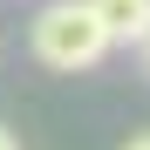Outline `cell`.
I'll list each match as a JSON object with an SVG mask.
<instances>
[{
    "mask_svg": "<svg viewBox=\"0 0 150 150\" xmlns=\"http://www.w3.org/2000/svg\"><path fill=\"white\" fill-rule=\"evenodd\" d=\"M28 48H34V62L41 68H55V75H82L109 55V28L96 21L89 0H48V7L34 14V28H28Z\"/></svg>",
    "mask_w": 150,
    "mask_h": 150,
    "instance_id": "6da1fadb",
    "label": "cell"
},
{
    "mask_svg": "<svg viewBox=\"0 0 150 150\" xmlns=\"http://www.w3.org/2000/svg\"><path fill=\"white\" fill-rule=\"evenodd\" d=\"M89 7H96V21H103V28H109V41L123 48V41H143L150 34V0H89Z\"/></svg>",
    "mask_w": 150,
    "mask_h": 150,
    "instance_id": "7a4b0ae2",
    "label": "cell"
},
{
    "mask_svg": "<svg viewBox=\"0 0 150 150\" xmlns=\"http://www.w3.org/2000/svg\"><path fill=\"white\" fill-rule=\"evenodd\" d=\"M0 150H21V137H14V130H7V123H0Z\"/></svg>",
    "mask_w": 150,
    "mask_h": 150,
    "instance_id": "3957f363",
    "label": "cell"
},
{
    "mask_svg": "<svg viewBox=\"0 0 150 150\" xmlns=\"http://www.w3.org/2000/svg\"><path fill=\"white\" fill-rule=\"evenodd\" d=\"M137 62H143V75H150V34H143V41H137Z\"/></svg>",
    "mask_w": 150,
    "mask_h": 150,
    "instance_id": "277c9868",
    "label": "cell"
},
{
    "mask_svg": "<svg viewBox=\"0 0 150 150\" xmlns=\"http://www.w3.org/2000/svg\"><path fill=\"white\" fill-rule=\"evenodd\" d=\"M123 150H150V130H143V137H130V143H123Z\"/></svg>",
    "mask_w": 150,
    "mask_h": 150,
    "instance_id": "5b68a950",
    "label": "cell"
},
{
    "mask_svg": "<svg viewBox=\"0 0 150 150\" xmlns=\"http://www.w3.org/2000/svg\"><path fill=\"white\" fill-rule=\"evenodd\" d=\"M0 55H7V41H0Z\"/></svg>",
    "mask_w": 150,
    "mask_h": 150,
    "instance_id": "8992f818",
    "label": "cell"
}]
</instances>
